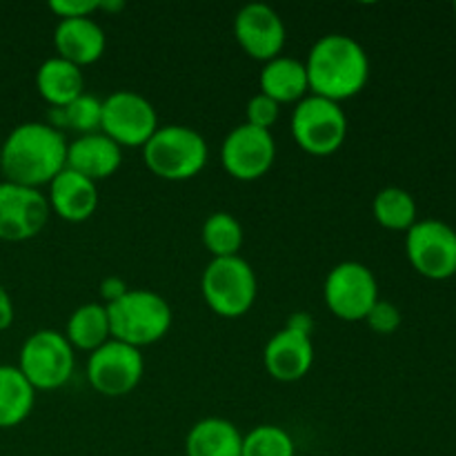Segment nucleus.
<instances>
[{
	"label": "nucleus",
	"instance_id": "1",
	"mask_svg": "<svg viewBox=\"0 0 456 456\" xmlns=\"http://www.w3.org/2000/svg\"><path fill=\"white\" fill-rule=\"evenodd\" d=\"M67 147L65 134L49 123H20L0 147V172L4 181L40 190L67 167Z\"/></svg>",
	"mask_w": 456,
	"mask_h": 456
},
{
	"label": "nucleus",
	"instance_id": "2",
	"mask_svg": "<svg viewBox=\"0 0 456 456\" xmlns=\"http://www.w3.org/2000/svg\"><path fill=\"white\" fill-rule=\"evenodd\" d=\"M314 96L341 102L356 96L370 80V58L363 45L347 34H325L312 45L305 61Z\"/></svg>",
	"mask_w": 456,
	"mask_h": 456
},
{
	"label": "nucleus",
	"instance_id": "3",
	"mask_svg": "<svg viewBox=\"0 0 456 456\" xmlns=\"http://www.w3.org/2000/svg\"><path fill=\"white\" fill-rule=\"evenodd\" d=\"M105 307L111 338L138 350L159 343L174 323L169 303L151 289H129L125 297Z\"/></svg>",
	"mask_w": 456,
	"mask_h": 456
},
{
	"label": "nucleus",
	"instance_id": "4",
	"mask_svg": "<svg viewBox=\"0 0 456 456\" xmlns=\"http://www.w3.org/2000/svg\"><path fill=\"white\" fill-rule=\"evenodd\" d=\"M147 169L163 181H190L208 165V142L187 125H163L142 147Z\"/></svg>",
	"mask_w": 456,
	"mask_h": 456
},
{
	"label": "nucleus",
	"instance_id": "5",
	"mask_svg": "<svg viewBox=\"0 0 456 456\" xmlns=\"http://www.w3.org/2000/svg\"><path fill=\"white\" fill-rule=\"evenodd\" d=\"M200 292L209 310L225 319H239L252 310L258 283L254 267L243 256L212 258L200 276Z\"/></svg>",
	"mask_w": 456,
	"mask_h": 456
},
{
	"label": "nucleus",
	"instance_id": "6",
	"mask_svg": "<svg viewBox=\"0 0 456 456\" xmlns=\"http://www.w3.org/2000/svg\"><path fill=\"white\" fill-rule=\"evenodd\" d=\"M18 370L36 392H52L71 381L76 370L74 347L56 330H38L25 338Z\"/></svg>",
	"mask_w": 456,
	"mask_h": 456
},
{
	"label": "nucleus",
	"instance_id": "7",
	"mask_svg": "<svg viewBox=\"0 0 456 456\" xmlns=\"http://www.w3.org/2000/svg\"><path fill=\"white\" fill-rule=\"evenodd\" d=\"M289 129L303 151L312 156H330L346 142L347 116L341 102L310 94L294 107Z\"/></svg>",
	"mask_w": 456,
	"mask_h": 456
},
{
	"label": "nucleus",
	"instance_id": "8",
	"mask_svg": "<svg viewBox=\"0 0 456 456\" xmlns=\"http://www.w3.org/2000/svg\"><path fill=\"white\" fill-rule=\"evenodd\" d=\"M159 127L156 107L132 89H120L102 101L101 132L111 138L120 150L125 147L142 150Z\"/></svg>",
	"mask_w": 456,
	"mask_h": 456
},
{
	"label": "nucleus",
	"instance_id": "9",
	"mask_svg": "<svg viewBox=\"0 0 456 456\" xmlns=\"http://www.w3.org/2000/svg\"><path fill=\"white\" fill-rule=\"evenodd\" d=\"M323 298L328 310L341 321H365L379 301L377 276L359 261L338 263L325 279Z\"/></svg>",
	"mask_w": 456,
	"mask_h": 456
},
{
	"label": "nucleus",
	"instance_id": "10",
	"mask_svg": "<svg viewBox=\"0 0 456 456\" xmlns=\"http://www.w3.org/2000/svg\"><path fill=\"white\" fill-rule=\"evenodd\" d=\"M405 254L426 279H450L456 274V230L436 218L417 221L405 232Z\"/></svg>",
	"mask_w": 456,
	"mask_h": 456
},
{
	"label": "nucleus",
	"instance_id": "11",
	"mask_svg": "<svg viewBox=\"0 0 456 456\" xmlns=\"http://www.w3.org/2000/svg\"><path fill=\"white\" fill-rule=\"evenodd\" d=\"M145 361L138 347L120 341H107L87 359V381L98 395L118 399L132 395L142 381Z\"/></svg>",
	"mask_w": 456,
	"mask_h": 456
},
{
	"label": "nucleus",
	"instance_id": "12",
	"mask_svg": "<svg viewBox=\"0 0 456 456\" xmlns=\"http://www.w3.org/2000/svg\"><path fill=\"white\" fill-rule=\"evenodd\" d=\"M276 160V142L272 132L243 123L232 129L221 145V165L236 181H258Z\"/></svg>",
	"mask_w": 456,
	"mask_h": 456
},
{
	"label": "nucleus",
	"instance_id": "13",
	"mask_svg": "<svg viewBox=\"0 0 456 456\" xmlns=\"http://www.w3.org/2000/svg\"><path fill=\"white\" fill-rule=\"evenodd\" d=\"M47 196L34 187L0 181V240L20 243L38 236L49 221Z\"/></svg>",
	"mask_w": 456,
	"mask_h": 456
},
{
	"label": "nucleus",
	"instance_id": "14",
	"mask_svg": "<svg viewBox=\"0 0 456 456\" xmlns=\"http://www.w3.org/2000/svg\"><path fill=\"white\" fill-rule=\"evenodd\" d=\"M234 36L240 49L261 62L281 56L288 40L283 18L276 9L263 3H249L239 9L234 18Z\"/></svg>",
	"mask_w": 456,
	"mask_h": 456
},
{
	"label": "nucleus",
	"instance_id": "15",
	"mask_svg": "<svg viewBox=\"0 0 456 456\" xmlns=\"http://www.w3.org/2000/svg\"><path fill=\"white\" fill-rule=\"evenodd\" d=\"M263 363L267 374L281 383L301 381L314 365V343L310 334H303L285 325L276 334H272L270 341L263 350Z\"/></svg>",
	"mask_w": 456,
	"mask_h": 456
},
{
	"label": "nucleus",
	"instance_id": "16",
	"mask_svg": "<svg viewBox=\"0 0 456 456\" xmlns=\"http://www.w3.org/2000/svg\"><path fill=\"white\" fill-rule=\"evenodd\" d=\"M53 47L58 58L83 69L101 61L107 47V36L94 18H69L58 20L53 29Z\"/></svg>",
	"mask_w": 456,
	"mask_h": 456
},
{
	"label": "nucleus",
	"instance_id": "17",
	"mask_svg": "<svg viewBox=\"0 0 456 456\" xmlns=\"http://www.w3.org/2000/svg\"><path fill=\"white\" fill-rule=\"evenodd\" d=\"M47 203L58 218L67 223H83L94 216L98 208V183L89 181L74 169H62L49 183Z\"/></svg>",
	"mask_w": 456,
	"mask_h": 456
},
{
	"label": "nucleus",
	"instance_id": "18",
	"mask_svg": "<svg viewBox=\"0 0 456 456\" xmlns=\"http://www.w3.org/2000/svg\"><path fill=\"white\" fill-rule=\"evenodd\" d=\"M120 165L123 150L102 132L78 136L67 147V169H74L94 183L114 176Z\"/></svg>",
	"mask_w": 456,
	"mask_h": 456
},
{
	"label": "nucleus",
	"instance_id": "19",
	"mask_svg": "<svg viewBox=\"0 0 456 456\" xmlns=\"http://www.w3.org/2000/svg\"><path fill=\"white\" fill-rule=\"evenodd\" d=\"M258 83H261V94L270 96L279 105L301 102L310 92L305 62L292 56H283V53L263 65Z\"/></svg>",
	"mask_w": 456,
	"mask_h": 456
},
{
	"label": "nucleus",
	"instance_id": "20",
	"mask_svg": "<svg viewBox=\"0 0 456 456\" xmlns=\"http://www.w3.org/2000/svg\"><path fill=\"white\" fill-rule=\"evenodd\" d=\"M243 435L221 417L200 419L185 436V456H240Z\"/></svg>",
	"mask_w": 456,
	"mask_h": 456
},
{
	"label": "nucleus",
	"instance_id": "21",
	"mask_svg": "<svg viewBox=\"0 0 456 456\" xmlns=\"http://www.w3.org/2000/svg\"><path fill=\"white\" fill-rule=\"evenodd\" d=\"M36 87L45 102L52 107H67L85 94V74L80 67L52 56L36 71Z\"/></svg>",
	"mask_w": 456,
	"mask_h": 456
},
{
	"label": "nucleus",
	"instance_id": "22",
	"mask_svg": "<svg viewBox=\"0 0 456 456\" xmlns=\"http://www.w3.org/2000/svg\"><path fill=\"white\" fill-rule=\"evenodd\" d=\"M65 338L74 350H83L92 354L107 341H111L110 316L105 303H85L76 307L67 319Z\"/></svg>",
	"mask_w": 456,
	"mask_h": 456
},
{
	"label": "nucleus",
	"instance_id": "23",
	"mask_svg": "<svg viewBox=\"0 0 456 456\" xmlns=\"http://www.w3.org/2000/svg\"><path fill=\"white\" fill-rule=\"evenodd\" d=\"M36 403V390L16 365H0V430L27 421Z\"/></svg>",
	"mask_w": 456,
	"mask_h": 456
},
{
	"label": "nucleus",
	"instance_id": "24",
	"mask_svg": "<svg viewBox=\"0 0 456 456\" xmlns=\"http://www.w3.org/2000/svg\"><path fill=\"white\" fill-rule=\"evenodd\" d=\"M205 249L214 258L240 256V248L245 243V232L239 218L230 212H214L205 218L203 230H200Z\"/></svg>",
	"mask_w": 456,
	"mask_h": 456
},
{
	"label": "nucleus",
	"instance_id": "25",
	"mask_svg": "<svg viewBox=\"0 0 456 456\" xmlns=\"http://www.w3.org/2000/svg\"><path fill=\"white\" fill-rule=\"evenodd\" d=\"M52 127L56 129H74L80 136L101 132L102 123V101L94 94H80L76 101H71L67 107H52L49 110V120Z\"/></svg>",
	"mask_w": 456,
	"mask_h": 456
},
{
	"label": "nucleus",
	"instance_id": "26",
	"mask_svg": "<svg viewBox=\"0 0 456 456\" xmlns=\"http://www.w3.org/2000/svg\"><path fill=\"white\" fill-rule=\"evenodd\" d=\"M374 218L392 232H408L417 223V200L403 187H383L372 203Z\"/></svg>",
	"mask_w": 456,
	"mask_h": 456
},
{
	"label": "nucleus",
	"instance_id": "27",
	"mask_svg": "<svg viewBox=\"0 0 456 456\" xmlns=\"http://www.w3.org/2000/svg\"><path fill=\"white\" fill-rule=\"evenodd\" d=\"M240 456H297V444L285 428L263 423L243 435Z\"/></svg>",
	"mask_w": 456,
	"mask_h": 456
},
{
	"label": "nucleus",
	"instance_id": "28",
	"mask_svg": "<svg viewBox=\"0 0 456 456\" xmlns=\"http://www.w3.org/2000/svg\"><path fill=\"white\" fill-rule=\"evenodd\" d=\"M281 118V105L276 101H272L270 96L258 92L256 96L249 98L248 102V125L258 129H265V132H272L276 123Z\"/></svg>",
	"mask_w": 456,
	"mask_h": 456
},
{
	"label": "nucleus",
	"instance_id": "29",
	"mask_svg": "<svg viewBox=\"0 0 456 456\" xmlns=\"http://www.w3.org/2000/svg\"><path fill=\"white\" fill-rule=\"evenodd\" d=\"M365 323L374 330L377 334H392L399 330L401 325V310L390 301H381L379 298L374 303L372 310L365 316Z\"/></svg>",
	"mask_w": 456,
	"mask_h": 456
},
{
	"label": "nucleus",
	"instance_id": "30",
	"mask_svg": "<svg viewBox=\"0 0 456 456\" xmlns=\"http://www.w3.org/2000/svg\"><path fill=\"white\" fill-rule=\"evenodd\" d=\"M49 12L56 13L61 20L69 18H92L94 13L101 12V0H52Z\"/></svg>",
	"mask_w": 456,
	"mask_h": 456
},
{
	"label": "nucleus",
	"instance_id": "31",
	"mask_svg": "<svg viewBox=\"0 0 456 456\" xmlns=\"http://www.w3.org/2000/svg\"><path fill=\"white\" fill-rule=\"evenodd\" d=\"M98 292H101V298L105 301V305H110V303L118 301L120 297H125V294L129 292V288L120 276H107V279L101 281Z\"/></svg>",
	"mask_w": 456,
	"mask_h": 456
},
{
	"label": "nucleus",
	"instance_id": "32",
	"mask_svg": "<svg viewBox=\"0 0 456 456\" xmlns=\"http://www.w3.org/2000/svg\"><path fill=\"white\" fill-rule=\"evenodd\" d=\"M13 323V301L9 297V292L4 289V285L0 283V332L9 328Z\"/></svg>",
	"mask_w": 456,
	"mask_h": 456
},
{
	"label": "nucleus",
	"instance_id": "33",
	"mask_svg": "<svg viewBox=\"0 0 456 456\" xmlns=\"http://www.w3.org/2000/svg\"><path fill=\"white\" fill-rule=\"evenodd\" d=\"M285 325L292 330H298V332H303V334H310V337H312V332H314V321H312V316L307 314V312H294Z\"/></svg>",
	"mask_w": 456,
	"mask_h": 456
},
{
	"label": "nucleus",
	"instance_id": "34",
	"mask_svg": "<svg viewBox=\"0 0 456 456\" xmlns=\"http://www.w3.org/2000/svg\"><path fill=\"white\" fill-rule=\"evenodd\" d=\"M454 13H456V3H454Z\"/></svg>",
	"mask_w": 456,
	"mask_h": 456
}]
</instances>
